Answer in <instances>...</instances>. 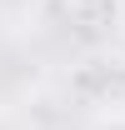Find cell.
I'll return each mask as SVG.
<instances>
[{
  "label": "cell",
  "mask_w": 125,
  "mask_h": 130,
  "mask_svg": "<svg viewBox=\"0 0 125 130\" xmlns=\"http://www.w3.org/2000/svg\"><path fill=\"white\" fill-rule=\"evenodd\" d=\"M75 90L95 100H105L110 90H125V55H90L75 70Z\"/></svg>",
  "instance_id": "1"
},
{
  "label": "cell",
  "mask_w": 125,
  "mask_h": 130,
  "mask_svg": "<svg viewBox=\"0 0 125 130\" xmlns=\"http://www.w3.org/2000/svg\"><path fill=\"white\" fill-rule=\"evenodd\" d=\"M115 25H125V0H120V5H115Z\"/></svg>",
  "instance_id": "3"
},
{
  "label": "cell",
  "mask_w": 125,
  "mask_h": 130,
  "mask_svg": "<svg viewBox=\"0 0 125 130\" xmlns=\"http://www.w3.org/2000/svg\"><path fill=\"white\" fill-rule=\"evenodd\" d=\"M60 5L80 20V25H110V15H115L120 0H60Z\"/></svg>",
  "instance_id": "2"
}]
</instances>
